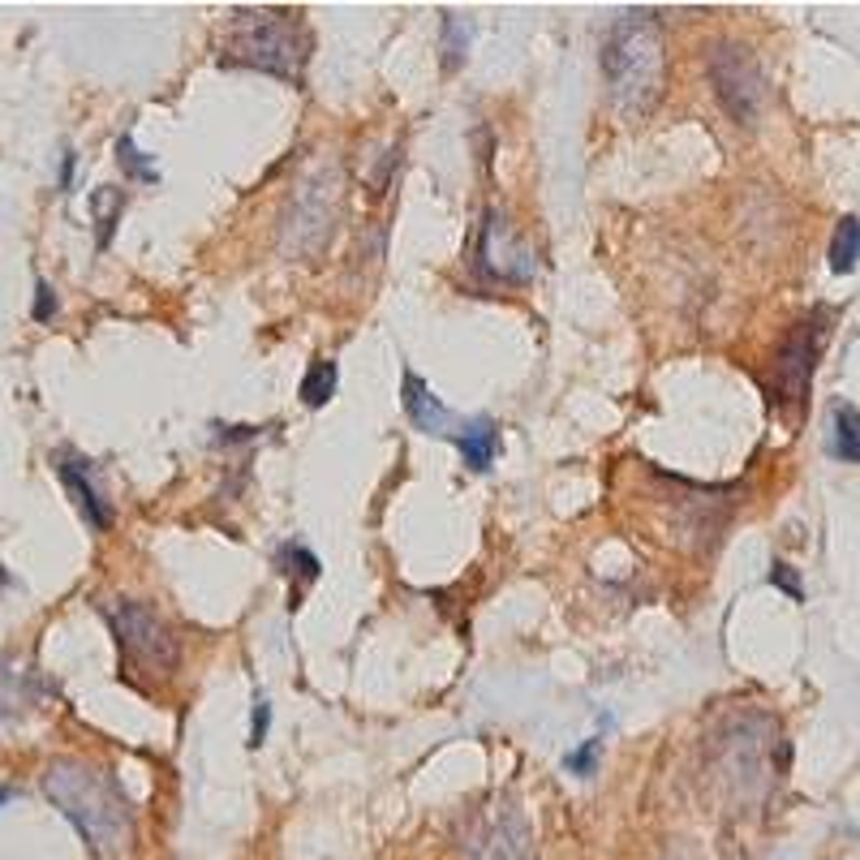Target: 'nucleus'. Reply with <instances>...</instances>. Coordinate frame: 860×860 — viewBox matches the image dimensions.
I'll return each instance as SVG.
<instances>
[{"label":"nucleus","instance_id":"nucleus-1","mask_svg":"<svg viewBox=\"0 0 860 860\" xmlns=\"http://www.w3.org/2000/svg\"><path fill=\"white\" fill-rule=\"evenodd\" d=\"M44 796L77 826V835L86 839V848L99 860H126L134 852V809L126 800V791L112 784V775H104L91 762L61 757L44 771Z\"/></svg>","mask_w":860,"mask_h":860},{"label":"nucleus","instance_id":"nucleus-2","mask_svg":"<svg viewBox=\"0 0 860 860\" xmlns=\"http://www.w3.org/2000/svg\"><path fill=\"white\" fill-rule=\"evenodd\" d=\"M662 31L654 13H624L607 31L602 44V77H607V99L620 117H645L662 91Z\"/></svg>","mask_w":860,"mask_h":860},{"label":"nucleus","instance_id":"nucleus-3","mask_svg":"<svg viewBox=\"0 0 860 860\" xmlns=\"http://www.w3.org/2000/svg\"><path fill=\"white\" fill-rule=\"evenodd\" d=\"M224 61L301 82L306 61H310V31L297 13H285V9H232Z\"/></svg>","mask_w":860,"mask_h":860},{"label":"nucleus","instance_id":"nucleus-4","mask_svg":"<svg viewBox=\"0 0 860 860\" xmlns=\"http://www.w3.org/2000/svg\"><path fill=\"white\" fill-rule=\"evenodd\" d=\"M336 219H341V181H336V172H319L288 203L285 250L288 254H323V246L336 232Z\"/></svg>","mask_w":860,"mask_h":860},{"label":"nucleus","instance_id":"nucleus-5","mask_svg":"<svg viewBox=\"0 0 860 860\" xmlns=\"http://www.w3.org/2000/svg\"><path fill=\"white\" fill-rule=\"evenodd\" d=\"M461 852L465 860H534L538 844L525 813L512 800H495L469 817L461 835Z\"/></svg>","mask_w":860,"mask_h":860},{"label":"nucleus","instance_id":"nucleus-6","mask_svg":"<svg viewBox=\"0 0 860 860\" xmlns=\"http://www.w3.org/2000/svg\"><path fill=\"white\" fill-rule=\"evenodd\" d=\"M706 65H710V82L727 117L736 126H753L766 99V77H762V65L753 61V52L740 44H715Z\"/></svg>","mask_w":860,"mask_h":860},{"label":"nucleus","instance_id":"nucleus-7","mask_svg":"<svg viewBox=\"0 0 860 860\" xmlns=\"http://www.w3.org/2000/svg\"><path fill=\"white\" fill-rule=\"evenodd\" d=\"M108 620H112L117 645L134 662H143L151 671H168L177 662V637L168 633V624L151 607H143V602H117L108 611Z\"/></svg>","mask_w":860,"mask_h":860},{"label":"nucleus","instance_id":"nucleus-8","mask_svg":"<svg viewBox=\"0 0 860 860\" xmlns=\"http://www.w3.org/2000/svg\"><path fill=\"white\" fill-rule=\"evenodd\" d=\"M478 272L503 280V285H525L538 272V254L507 228L500 212H487L482 219V237H478Z\"/></svg>","mask_w":860,"mask_h":860},{"label":"nucleus","instance_id":"nucleus-9","mask_svg":"<svg viewBox=\"0 0 860 860\" xmlns=\"http://www.w3.org/2000/svg\"><path fill=\"white\" fill-rule=\"evenodd\" d=\"M817 341H822L817 319H804V323L791 327V336L779 349V361H775L779 392L791 405H804V392H809V379H813V366H817Z\"/></svg>","mask_w":860,"mask_h":860},{"label":"nucleus","instance_id":"nucleus-10","mask_svg":"<svg viewBox=\"0 0 860 860\" xmlns=\"http://www.w3.org/2000/svg\"><path fill=\"white\" fill-rule=\"evenodd\" d=\"M401 401H405V414H409V422L422 430V434H439V439H452L456 434V418L447 414V405L434 396L427 387V379L422 374H414V370H405V387H401Z\"/></svg>","mask_w":860,"mask_h":860},{"label":"nucleus","instance_id":"nucleus-11","mask_svg":"<svg viewBox=\"0 0 860 860\" xmlns=\"http://www.w3.org/2000/svg\"><path fill=\"white\" fill-rule=\"evenodd\" d=\"M57 474H61V482H65V491L73 495V503H77V512L86 516V525H91V529H108V525H112V512H108V503L99 495V487L91 482L86 461L61 456V461H57Z\"/></svg>","mask_w":860,"mask_h":860},{"label":"nucleus","instance_id":"nucleus-12","mask_svg":"<svg viewBox=\"0 0 860 860\" xmlns=\"http://www.w3.org/2000/svg\"><path fill=\"white\" fill-rule=\"evenodd\" d=\"M452 443L461 447V456H465V469L482 474V469H491V465H495V456H500V427H495L491 418L461 422V427H456V434H452Z\"/></svg>","mask_w":860,"mask_h":860},{"label":"nucleus","instance_id":"nucleus-13","mask_svg":"<svg viewBox=\"0 0 860 860\" xmlns=\"http://www.w3.org/2000/svg\"><path fill=\"white\" fill-rule=\"evenodd\" d=\"M831 452L848 465L860 461V409L857 405H835V430H831Z\"/></svg>","mask_w":860,"mask_h":860},{"label":"nucleus","instance_id":"nucleus-14","mask_svg":"<svg viewBox=\"0 0 860 860\" xmlns=\"http://www.w3.org/2000/svg\"><path fill=\"white\" fill-rule=\"evenodd\" d=\"M121 212H126V190H117V186H99V190L91 194V215H95V228H99V246H108V241H112Z\"/></svg>","mask_w":860,"mask_h":860},{"label":"nucleus","instance_id":"nucleus-15","mask_svg":"<svg viewBox=\"0 0 860 860\" xmlns=\"http://www.w3.org/2000/svg\"><path fill=\"white\" fill-rule=\"evenodd\" d=\"M336 361L327 358H314V366L306 370V379H301V401L310 405V409H323L332 396H336Z\"/></svg>","mask_w":860,"mask_h":860},{"label":"nucleus","instance_id":"nucleus-16","mask_svg":"<svg viewBox=\"0 0 860 860\" xmlns=\"http://www.w3.org/2000/svg\"><path fill=\"white\" fill-rule=\"evenodd\" d=\"M860 263V219L857 215H844L839 228H835V241H831V267L844 276Z\"/></svg>","mask_w":860,"mask_h":860},{"label":"nucleus","instance_id":"nucleus-17","mask_svg":"<svg viewBox=\"0 0 860 860\" xmlns=\"http://www.w3.org/2000/svg\"><path fill=\"white\" fill-rule=\"evenodd\" d=\"M276 564H280V573L292 581V594H297V576H301V585H310L314 576H319V556L314 551H306L301 542H285L280 551H276Z\"/></svg>","mask_w":860,"mask_h":860},{"label":"nucleus","instance_id":"nucleus-18","mask_svg":"<svg viewBox=\"0 0 860 860\" xmlns=\"http://www.w3.org/2000/svg\"><path fill=\"white\" fill-rule=\"evenodd\" d=\"M443 61H447V70H456L461 61H465V52H469V22L465 17H456V13H447L443 17Z\"/></svg>","mask_w":860,"mask_h":860},{"label":"nucleus","instance_id":"nucleus-19","mask_svg":"<svg viewBox=\"0 0 860 860\" xmlns=\"http://www.w3.org/2000/svg\"><path fill=\"white\" fill-rule=\"evenodd\" d=\"M117 164H121V168H126L134 181H159V168H155L143 151L134 146V139H130V134H121V139H117Z\"/></svg>","mask_w":860,"mask_h":860},{"label":"nucleus","instance_id":"nucleus-20","mask_svg":"<svg viewBox=\"0 0 860 860\" xmlns=\"http://www.w3.org/2000/svg\"><path fill=\"white\" fill-rule=\"evenodd\" d=\"M598 757H602V740L594 736V740H585L581 749H573V753L564 757V771L576 775V779H589V775L598 771Z\"/></svg>","mask_w":860,"mask_h":860},{"label":"nucleus","instance_id":"nucleus-21","mask_svg":"<svg viewBox=\"0 0 860 860\" xmlns=\"http://www.w3.org/2000/svg\"><path fill=\"white\" fill-rule=\"evenodd\" d=\"M31 319H35V323H52V319H57V292H52V285H48V280H39V285H35V306H31Z\"/></svg>","mask_w":860,"mask_h":860},{"label":"nucleus","instance_id":"nucleus-22","mask_svg":"<svg viewBox=\"0 0 860 860\" xmlns=\"http://www.w3.org/2000/svg\"><path fill=\"white\" fill-rule=\"evenodd\" d=\"M267 727H272V706H267V697H259L254 702V718H250V749H259L267 740Z\"/></svg>","mask_w":860,"mask_h":860},{"label":"nucleus","instance_id":"nucleus-23","mask_svg":"<svg viewBox=\"0 0 860 860\" xmlns=\"http://www.w3.org/2000/svg\"><path fill=\"white\" fill-rule=\"evenodd\" d=\"M771 581H775V585H779V589L788 594L791 602H804V585H800V576L791 573L788 564H775V573H771Z\"/></svg>","mask_w":860,"mask_h":860},{"label":"nucleus","instance_id":"nucleus-24","mask_svg":"<svg viewBox=\"0 0 860 860\" xmlns=\"http://www.w3.org/2000/svg\"><path fill=\"white\" fill-rule=\"evenodd\" d=\"M73 181V155H65V168H61V190H70Z\"/></svg>","mask_w":860,"mask_h":860},{"label":"nucleus","instance_id":"nucleus-25","mask_svg":"<svg viewBox=\"0 0 860 860\" xmlns=\"http://www.w3.org/2000/svg\"><path fill=\"white\" fill-rule=\"evenodd\" d=\"M9 800H13V788H9V784H0V804H9Z\"/></svg>","mask_w":860,"mask_h":860},{"label":"nucleus","instance_id":"nucleus-26","mask_svg":"<svg viewBox=\"0 0 860 860\" xmlns=\"http://www.w3.org/2000/svg\"><path fill=\"white\" fill-rule=\"evenodd\" d=\"M0 585H9V576H4V569H0Z\"/></svg>","mask_w":860,"mask_h":860}]
</instances>
